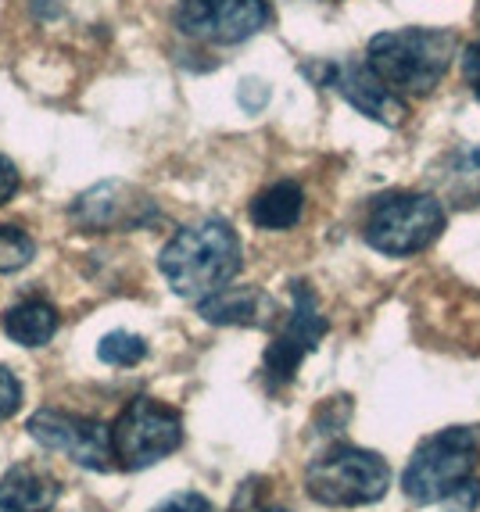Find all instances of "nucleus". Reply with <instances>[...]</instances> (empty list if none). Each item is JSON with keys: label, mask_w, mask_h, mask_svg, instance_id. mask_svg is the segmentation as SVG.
Wrapping results in <instances>:
<instances>
[{"label": "nucleus", "mask_w": 480, "mask_h": 512, "mask_svg": "<svg viewBox=\"0 0 480 512\" xmlns=\"http://www.w3.org/2000/svg\"><path fill=\"white\" fill-rule=\"evenodd\" d=\"M301 215H305V190L294 180L273 183V187H266L251 201V222H255L258 230L283 233L298 226Z\"/></svg>", "instance_id": "14"}, {"label": "nucleus", "mask_w": 480, "mask_h": 512, "mask_svg": "<svg viewBox=\"0 0 480 512\" xmlns=\"http://www.w3.org/2000/svg\"><path fill=\"white\" fill-rule=\"evenodd\" d=\"M97 355H101V362H108V366H122V369L137 366V362L147 355V341L144 337H137V333L115 330L101 341Z\"/></svg>", "instance_id": "17"}, {"label": "nucleus", "mask_w": 480, "mask_h": 512, "mask_svg": "<svg viewBox=\"0 0 480 512\" xmlns=\"http://www.w3.org/2000/svg\"><path fill=\"white\" fill-rule=\"evenodd\" d=\"M294 308L291 316L283 319L276 341L266 351V380L269 387H287L298 373V366L305 362V355H312L319 344V337L326 333V316L319 312V301L312 294L309 283H291Z\"/></svg>", "instance_id": "8"}, {"label": "nucleus", "mask_w": 480, "mask_h": 512, "mask_svg": "<svg viewBox=\"0 0 480 512\" xmlns=\"http://www.w3.org/2000/svg\"><path fill=\"white\" fill-rule=\"evenodd\" d=\"M463 72H466V83L473 86V94L480 97V40L473 47H466L463 54Z\"/></svg>", "instance_id": "23"}, {"label": "nucleus", "mask_w": 480, "mask_h": 512, "mask_svg": "<svg viewBox=\"0 0 480 512\" xmlns=\"http://www.w3.org/2000/svg\"><path fill=\"white\" fill-rule=\"evenodd\" d=\"M455 58V36L441 29H395L369 40L366 69L402 94H430Z\"/></svg>", "instance_id": "3"}, {"label": "nucleus", "mask_w": 480, "mask_h": 512, "mask_svg": "<svg viewBox=\"0 0 480 512\" xmlns=\"http://www.w3.org/2000/svg\"><path fill=\"white\" fill-rule=\"evenodd\" d=\"M58 484L33 466H15L0 477V512H51Z\"/></svg>", "instance_id": "13"}, {"label": "nucleus", "mask_w": 480, "mask_h": 512, "mask_svg": "<svg viewBox=\"0 0 480 512\" xmlns=\"http://www.w3.org/2000/svg\"><path fill=\"white\" fill-rule=\"evenodd\" d=\"M29 434L51 448V452L69 455L76 466L86 470H112V434L97 419L76 416V412H58V409H40L29 419Z\"/></svg>", "instance_id": "10"}, {"label": "nucleus", "mask_w": 480, "mask_h": 512, "mask_svg": "<svg viewBox=\"0 0 480 512\" xmlns=\"http://www.w3.org/2000/svg\"><path fill=\"white\" fill-rule=\"evenodd\" d=\"M198 312L215 326H269L276 305L258 287H219L198 301Z\"/></svg>", "instance_id": "12"}, {"label": "nucleus", "mask_w": 480, "mask_h": 512, "mask_svg": "<svg viewBox=\"0 0 480 512\" xmlns=\"http://www.w3.org/2000/svg\"><path fill=\"white\" fill-rule=\"evenodd\" d=\"M237 97L248 111H262L269 104V86L258 83V79H244V83H240V90H237Z\"/></svg>", "instance_id": "21"}, {"label": "nucleus", "mask_w": 480, "mask_h": 512, "mask_svg": "<svg viewBox=\"0 0 480 512\" xmlns=\"http://www.w3.org/2000/svg\"><path fill=\"white\" fill-rule=\"evenodd\" d=\"M269 22L266 0H180L176 29L201 43H240Z\"/></svg>", "instance_id": "7"}, {"label": "nucleus", "mask_w": 480, "mask_h": 512, "mask_svg": "<svg viewBox=\"0 0 480 512\" xmlns=\"http://www.w3.org/2000/svg\"><path fill=\"white\" fill-rule=\"evenodd\" d=\"M151 512H215L212 509V502L208 498H201L198 491H180V495H172V498H165L158 509H151Z\"/></svg>", "instance_id": "20"}, {"label": "nucleus", "mask_w": 480, "mask_h": 512, "mask_svg": "<svg viewBox=\"0 0 480 512\" xmlns=\"http://www.w3.org/2000/svg\"><path fill=\"white\" fill-rule=\"evenodd\" d=\"M18 405H22V387H18V380L8 369L0 366V423L15 416Z\"/></svg>", "instance_id": "19"}, {"label": "nucleus", "mask_w": 480, "mask_h": 512, "mask_svg": "<svg viewBox=\"0 0 480 512\" xmlns=\"http://www.w3.org/2000/svg\"><path fill=\"white\" fill-rule=\"evenodd\" d=\"M36 255V244L18 226H0V273H18Z\"/></svg>", "instance_id": "18"}, {"label": "nucleus", "mask_w": 480, "mask_h": 512, "mask_svg": "<svg viewBox=\"0 0 480 512\" xmlns=\"http://www.w3.org/2000/svg\"><path fill=\"white\" fill-rule=\"evenodd\" d=\"M155 215V201L140 194L137 187L122 180H104L76 197L69 219L86 233H129L144 230L147 222H155Z\"/></svg>", "instance_id": "9"}, {"label": "nucleus", "mask_w": 480, "mask_h": 512, "mask_svg": "<svg viewBox=\"0 0 480 512\" xmlns=\"http://www.w3.org/2000/svg\"><path fill=\"white\" fill-rule=\"evenodd\" d=\"M445 230V208L430 194H384L366 219L369 248L391 258H409L430 248Z\"/></svg>", "instance_id": "4"}, {"label": "nucleus", "mask_w": 480, "mask_h": 512, "mask_svg": "<svg viewBox=\"0 0 480 512\" xmlns=\"http://www.w3.org/2000/svg\"><path fill=\"white\" fill-rule=\"evenodd\" d=\"M326 79H330V86H334L337 94L352 104L359 115H366V119H373V122H384V126H402L405 101L395 90H387L366 65H330Z\"/></svg>", "instance_id": "11"}, {"label": "nucleus", "mask_w": 480, "mask_h": 512, "mask_svg": "<svg viewBox=\"0 0 480 512\" xmlns=\"http://www.w3.org/2000/svg\"><path fill=\"white\" fill-rule=\"evenodd\" d=\"M240 258H244V251H240V240L230 230V222L205 219L176 233L165 244L158 265L180 298L201 301L240 273Z\"/></svg>", "instance_id": "2"}, {"label": "nucleus", "mask_w": 480, "mask_h": 512, "mask_svg": "<svg viewBox=\"0 0 480 512\" xmlns=\"http://www.w3.org/2000/svg\"><path fill=\"white\" fill-rule=\"evenodd\" d=\"M233 512H287V509H280V505H258V502H251V498H244V502H240V498H237Z\"/></svg>", "instance_id": "24"}, {"label": "nucleus", "mask_w": 480, "mask_h": 512, "mask_svg": "<svg viewBox=\"0 0 480 512\" xmlns=\"http://www.w3.org/2000/svg\"><path fill=\"white\" fill-rule=\"evenodd\" d=\"M448 183H452V194L470 205L480 201V147H463L459 154H452L448 162Z\"/></svg>", "instance_id": "16"}, {"label": "nucleus", "mask_w": 480, "mask_h": 512, "mask_svg": "<svg viewBox=\"0 0 480 512\" xmlns=\"http://www.w3.org/2000/svg\"><path fill=\"white\" fill-rule=\"evenodd\" d=\"M54 330H58V312L47 301H22V305L8 308V316H4V333L26 348L47 344Z\"/></svg>", "instance_id": "15"}, {"label": "nucleus", "mask_w": 480, "mask_h": 512, "mask_svg": "<svg viewBox=\"0 0 480 512\" xmlns=\"http://www.w3.org/2000/svg\"><path fill=\"white\" fill-rule=\"evenodd\" d=\"M15 194H18V169L11 165V158L0 154V205H8Z\"/></svg>", "instance_id": "22"}, {"label": "nucleus", "mask_w": 480, "mask_h": 512, "mask_svg": "<svg viewBox=\"0 0 480 512\" xmlns=\"http://www.w3.org/2000/svg\"><path fill=\"white\" fill-rule=\"evenodd\" d=\"M480 459V441L473 430L448 427L412 452L402 487L416 505H445L448 512H466L477 505L480 484L473 480Z\"/></svg>", "instance_id": "1"}, {"label": "nucleus", "mask_w": 480, "mask_h": 512, "mask_svg": "<svg viewBox=\"0 0 480 512\" xmlns=\"http://www.w3.org/2000/svg\"><path fill=\"white\" fill-rule=\"evenodd\" d=\"M108 434H112V459H119L122 470H144L180 448L183 419L155 398H133Z\"/></svg>", "instance_id": "6"}, {"label": "nucleus", "mask_w": 480, "mask_h": 512, "mask_svg": "<svg viewBox=\"0 0 480 512\" xmlns=\"http://www.w3.org/2000/svg\"><path fill=\"white\" fill-rule=\"evenodd\" d=\"M391 484V470L377 452L355 448V444H337L323 452L305 473V487L319 505H369L380 502Z\"/></svg>", "instance_id": "5"}]
</instances>
